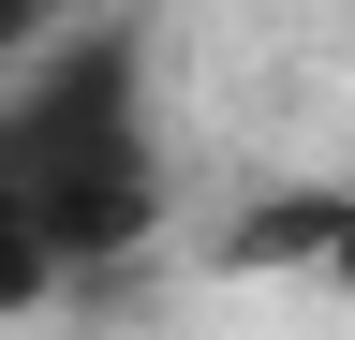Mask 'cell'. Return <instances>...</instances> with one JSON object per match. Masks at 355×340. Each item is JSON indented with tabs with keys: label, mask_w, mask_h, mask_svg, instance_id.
<instances>
[{
	"label": "cell",
	"mask_w": 355,
	"mask_h": 340,
	"mask_svg": "<svg viewBox=\"0 0 355 340\" xmlns=\"http://www.w3.org/2000/svg\"><path fill=\"white\" fill-rule=\"evenodd\" d=\"M0 193L60 237V267H119L163 237V104H148V30L74 15L0 74Z\"/></svg>",
	"instance_id": "cell-1"
},
{
	"label": "cell",
	"mask_w": 355,
	"mask_h": 340,
	"mask_svg": "<svg viewBox=\"0 0 355 340\" xmlns=\"http://www.w3.org/2000/svg\"><path fill=\"white\" fill-rule=\"evenodd\" d=\"M44 30H74V0H0V74H15Z\"/></svg>",
	"instance_id": "cell-3"
},
{
	"label": "cell",
	"mask_w": 355,
	"mask_h": 340,
	"mask_svg": "<svg viewBox=\"0 0 355 340\" xmlns=\"http://www.w3.org/2000/svg\"><path fill=\"white\" fill-rule=\"evenodd\" d=\"M60 281H74V267H60V237H44L30 207L0 193V325H15V311H44V296H60Z\"/></svg>",
	"instance_id": "cell-2"
}]
</instances>
